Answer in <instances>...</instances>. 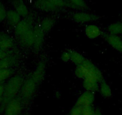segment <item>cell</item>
Masks as SVG:
<instances>
[{
  "label": "cell",
  "instance_id": "1",
  "mask_svg": "<svg viewBox=\"0 0 122 115\" xmlns=\"http://www.w3.org/2000/svg\"><path fill=\"white\" fill-rule=\"evenodd\" d=\"M24 80L20 74H16L11 77L4 86V95L3 97V102L7 104L9 102L15 98L20 91Z\"/></svg>",
  "mask_w": 122,
  "mask_h": 115
},
{
  "label": "cell",
  "instance_id": "2",
  "mask_svg": "<svg viewBox=\"0 0 122 115\" xmlns=\"http://www.w3.org/2000/svg\"><path fill=\"white\" fill-rule=\"evenodd\" d=\"M38 84L30 77L23 82L20 89V99L22 102L27 103L34 95Z\"/></svg>",
  "mask_w": 122,
  "mask_h": 115
},
{
  "label": "cell",
  "instance_id": "3",
  "mask_svg": "<svg viewBox=\"0 0 122 115\" xmlns=\"http://www.w3.org/2000/svg\"><path fill=\"white\" fill-rule=\"evenodd\" d=\"M34 5L42 11H55L67 6V1L63 0H40L35 2Z\"/></svg>",
  "mask_w": 122,
  "mask_h": 115
},
{
  "label": "cell",
  "instance_id": "4",
  "mask_svg": "<svg viewBox=\"0 0 122 115\" xmlns=\"http://www.w3.org/2000/svg\"><path fill=\"white\" fill-rule=\"evenodd\" d=\"M34 18L31 16H28L21 20L15 27V34L17 37L24 34L29 30L33 29Z\"/></svg>",
  "mask_w": 122,
  "mask_h": 115
},
{
  "label": "cell",
  "instance_id": "5",
  "mask_svg": "<svg viewBox=\"0 0 122 115\" xmlns=\"http://www.w3.org/2000/svg\"><path fill=\"white\" fill-rule=\"evenodd\" d=\"M82 65L87 69L89 76L97 79L99 83L104 81V77L101 70L91 61L85 59Z\"/></svg>",
  "mask_w": 122,
  "mask_h": 115
},
{
  "label": "cell",
  "instance_id": "6",
  "mask_svg": "<svg viewBox=\"0 0 122 115\" xmlns=\"http://www.w3.org/2000/svg\"><path fill=\"white\" fill-rule=\"evenodd\" d=\"M22 109V101L20 98L16 97L7 104L5 115H19Z\"/></svg>",
  "mask_w": 122,
  "mask_h": 115
},
{
  "label": "cell",
  "instance_id": "7",
  "mask_svg": "<svg viewBox=\"0 0 122 115\" xmlns=\"http://www.w3.org/2000/svg\"><path fill=\"white\" fill-rule=\"evenodd\" d=\"M72 19L75 22L80 23H84L87 22L95 21L99 19V16L95 14L85 11H78L74 13L72 16Z\"/></svg>",
  "mask_w": 122,
  "mask_h": 115
},
{
  "label": "cell",
  "instance_id": "8",
  "mask_svg": "<svg viewBox=\"0 0 122 115\" xmlns=\"http://www.w3.org/2000/svg\"><path fill=\"white\" fill-rule=\"evenodd\" d=\"M95 99V94L94 92L85 91L78 97L76 101V105L81 107L90 106L93 103Z\"/></svg>",
  "mask_w": 122,
  "mask_h": 115
},
{
  "label": "cell",
  "instance_id": "9",
  "mask_svg": "<svg viewBox=\"0 0 122 115\" xmlns=\"http://www.w3.org/2000/svg\"><path fill=\"white\" fill-rule=\"evenodd\" d=\"M46 71V63L43 61H41L38 63L34 71H33L30 77L34 80L38 84L43 81L44 77Z\"/></svg>",
  "mask_w": 122,
  "mask_h": 115
},
{
  "label": "cell",
  "instance_id": "10",
  "mask_svg": "<svg viewBox=\"0 0 122 115\" xmlns=\"http://www.w3.org/2000/svg\"><path fill=\"white\" fill-rule=\"evenodd\" d=\"M34 32L35 36V42L32 48L36 52H38L43 46L45 33L41 30L39 25H37L34 28Z\"/></svg>",
  "mask_w": 122,
  "mask_h": 115
},
{
  "label": "cell",
  "instance_id": "11",
  "mask_svg": "<svg viewBox=\"0 0 122 115\" xmlns=\"http://www.w3.org/2000/svg\"><path fill=\"white\" fill-rule=\"evenodd\" d=\"M19 43L22 47L26 48L33 47L35 42L34 28L18 37Z\"/></svg>",
  "mask_w": 122,
  "mask_h": 115
},
{
  "label": "cell",
  "instance_id": "12",
  "mask_svg": "<svg viewBox=\"0 0 122 115\" xmlns=\"http://www.w3.org/2000/svg\"><path fill=\"white\" fill-rule=\"evenodd\" d=\"M83 86L86 91L95 92L99 89V82L91 76H87L83 79Z\"/></svg>",
  "mask_w": 122,
  "mask_h": 115
},
{
  "label": "cell",
  "instance_id": "13",
  "mask_svg": "<svg viewBox=\"0 0 122 115\" xmlns=\"http://www.w3.org/2000/svg\"><path fill=\"white\" fill-rule=\"evenodd\" d=\"M105 39L112 47L122 54V38L108 34L105 36Z\"/></svg>",
  "mask_w": 122,
  "mask_h": 115
},
{
  "label": "cell",
  "instance_id": "14",
  "mask_svg": "<svg viewBox=\"0 0 122 115\" xmlns=\"http://www.w3.org/2000/svg\"><path fill=\"white\" fill-rule=\"evenodd\" d=\"M13 40L9 34L0 32V50L8 52L9 49L13 47Z\"/></svg>",
  "mask_w": 122,
  "mask_h": 115
},
{
  "label": "cell",
  "instance_id": "15",
  "mask_svg": "<svg viewBox=\"0 0 122 115\" xmlns=\"http://www.w3.org/2000/svg\"><path fill=\"white\" fill-rule=\"evenodd\" d=\"M100 28L94 24H89L85 28V34L87 38L90 39H95L98 38L101 34Z\"/></svg>",
  "mask_w": 122,
  "mask_h": 115
},
{
  "label": "cell",
  "instance_id": "16",
  "mask_svg": "<svg viewBox=\"0 0 122 115\" xmlns=\"http://www.w3.org/2000/svg\"><path fill=\"white\" fill-rule=\"evenodd\" d=\"M18 57L16 55H10L0 60V70L10 68L16 64Z\"/></svg>",
  "mask_w": 122,
  "mask_h": 115
},
{
  "label": "cell",
  "instance_id": "17",
  "mask_svg": "<svg viewBox=\"0 0 122 115\" xmlns=\"http://www.w3.org/2000/svg\"><path fill=\"white\" fill-rule=\"evenodd\" d=\"M20 16L15 10H9L7 12L6 19L9 24L15 27L21 21Z\"/></svg>",
  "mask_w": 122,
  "mask_h": 115
},
{
  "label": "cell",
  "instance_id": "18",
  "mask_svg": "<svg viewBox=\"0 0 122 115\" xmlns=\"http://www.w3.org/2000/svg\"><path fill=\"white\" fill-rule=\"evenodd\" d=\"M15 11L20 16V17H26L29 16V11L26 4L22 1H16L13 2Z\"/></svg>",
  "mask_w": 122,
  "mask_h": 115
},
{
  "label": "cell",
  "instance_id": "19",
  "mask_svg": "<svg viewBox=\"0 0 122 115\" xmlns=\"http://www.w3.org/2000/svg\"><path fill=\"white\" fill-rule=\"evenodd\" d=\"M55 19L51 17H47L43 19L39 25L44 33H47L52 30L55 23Z\"/></svg>",
  "mask_w": 122,
  "mask_h": 115
},
{
  "label": "cell",
  "instance_id": "20",
  "mask_svg": "<svg viewBox=\"0 0 122 115\" xmlns=\"http://www.w3.org/2000/svg\"><path fill=\"white\" fill-rule=\"evenodd\" d=\"M70 54V61L74 64L78 65H81L85 60L84 56L80 53L72 50H68Z\"/></svg>",
  "mask_w": 122,
  "mask_h": 115
},
{
  "label": "cell",
  "instance_id": "21",
  "mask_svg": "<svg viewBox=\"0 0 122 115\" xmlns=\"http://www.w3.org/2000/svg\"><path fill=\"white\" fill-rule=\"evenodd\" d=\"M107 30L110 34L118 36L122 34V22H117L110 24Z\"/></svg>",
  "mask_w": 122,
  "mask_h": 115
},
{
  "label": "cell",
  "instance_id": "22",
  "mask_svg": "<svg viewBox=\"0 0 122 115\" xmlns=\"http://www.w3.org/2000/svg\"><path fill=\"white\" fill-rule=\"evenodd\" d=\"M67 6L74 9L84 10L87 8V4L83 0H71L67 1Z\"/></svg>",
  "mask_w": 122,
  "mask_h": 115
},
{
  "label": "cell",
  "instance_id": "23",
  "mask_svg": "<svg viewBox=\"0 0 122 115\" xmlns=\"http://www.w3.org/2000/svg\"><path fill=\"white\" fill-rule=\"evenodd\" d=\"M99 90L103 97L108 98L112 95V91L110 85L104 80L100 83Z\"/></svg>",
  "mask_w": 122,
  "mask_h": 115
},
{
  "label": "cell",
  "instance_id": "24",
  "mask_svg": "<svg viewBox=\"0 0 122 115\" xmlns=\"http://www.w3.org/2000/svg\"><path fill=\"white\" fill-rule=\"evenodd\" d=\"M75 74L78 78L84 79L89 76V73H88L87 69L81 64L80 65H78L76 68Z\"/></svg>",
  "mask_w": 122,
  "mask_h": 115
},
{
  "label": "cell",
  "instance_id": "25",
  "mask_svg": "<svg viewBox=\"0 0 122 115\" xmlns=\"http://www.w3.org/2000/svg\"><path fill=\"white\" fill-rule=\"evenodd\" d=\"M13 73L14 70L11 68L0 70V83L9 78L13 74Z\"/></svg>",
  "mask_w": 122,
  "mask_h": 115
},
{
  "label": "cell",
  "instance_id": "26",
  "mask_svg": "<svg viewBox=\"0 0 122 115\" xmlns=\"http://www.w3.org/2000/svg\"><path fill=\"white\" fill-rule=\"evenodd\" d=\"M81 115H95L94 109L92 105L83 107Z\"/></svg>",
  "mask_w": 122,
  "mask_h": 115
},
{
  "label": "cell",
  "instance_id": "27",
  "mask_svg": "<svg viewBox=\"0 0 122 115\" xmlns=\"http://www.w3.org/2000/svg\"><path fill=\"white\" fill-rule=\"evenodd\" d=\"M7 12L5 6L3 3H0V22L4 21L6 19Z\"/></svg>",
  "mask_w": 122,
  "mask_h": 115
},
{
  "label": "cell",
  "instance_id": "28",
  "mask_svg": "<svg viewBox=\"0 0 122 115\" xmlns=\"http://www.w3.org/2000/svg\"><path fill=\"white\" fill-rule=\"evenodd\" d=\"M82 110L83 107L76 105L71 110V115H81Z\"/></svg>",
  "mask_w": 122,
  "mask_h": 115
},
{
  "label": "cell",
  "instance_id": "29",
  "mask_svg": "<svg viewBox=\"0 0 122 115\" xmlns=\"http://www.w3.org/2000/svg\"><path fill=\"white\" fill-rule=\"evenodd\" d=\"M61 58L62 61L65 63H67V62L70 61V54L69 53L68 50L66 51H64V52L62 53L61 56Z\"/></svg>",
  "mask_w": 122,
  "mask_h": 115
},
{
  "label": "cell",
  "instance_id": "30",
  "mask_svg": "<svg viewBox=\"0 0 122 115\" xmlns=\"http://www.w3.org/2000/svg\"><path fill=\"white\" fill-rule=\"evenodd\" d=\"M11 55L10 53H9V51L8 52H5V51H2V50H0V60L2 59L3 58H4L6 56H9V55Z\"/></svg>",
  "mask_w": 122,
  "mask_h": 115
},
{
  "label": "cell",
  "instance_id": "31",
  "mask_svg": "<svg viewBox=\"0 0 122 115\" xmlns=\"http://www.w3.org/2000/svg\"><path fill=\"white\" fill-rule=\"evenodd\" d=\"M4 86L0 84V98H3V95H4Z\"/></svg>",
  "mask_w": 122,
  "mask_h": 115
},
{
  "label": "cell",
  "instance_id": "32",
  "mask_svg": "<svg viewBox=\"0 0 122 115\" xmlns=\"http://www.w3.org/2000/svg\"><path fill=\"white\" fill-rule=\"evenodd\" d=\"M95 115H101L100 111L99 110H95Z\"/></svg>",
  "mask_w": 122,
  "mask_h": 115
},
{
  "label": "cell",
  "instance_id": "33",
  "mask_svg": "<svg viewBox=\"0 0 122 115\" xmlns=\"http://www.w3.org/2000/svg\"><path fill=\"white\" fill-rule=\"evenodd\" d=\"M3 102V98H0V104Z\"/></svg>",
  "mask_w": 122,
  "mask_h": 115
}]
</instances>
